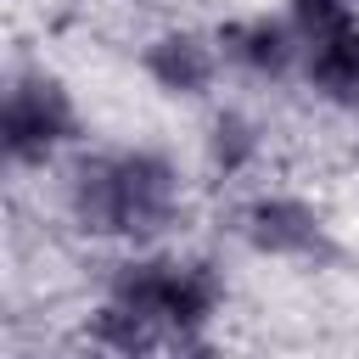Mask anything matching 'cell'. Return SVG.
Segmentation results:
<instances>
[{
  "label": "cell",
  "mask_w": 359,
  "mask_h": 359,
  "mask_svg": "<svg viewBox=\"0 0 359 359\" xmlns=\"http://www.w3.org/2000/svg\"><path fill=\"white\" fill-rule=\"evenodd\" d=\"M219 67H224L219 39L213 34H196V28H163L140 50V73L163 95H174V101H202L219 84Z\"/></svg>",
  "instance_id": "5"
},
{
  "label": "cell",
  "mask_w": 359,
  "mask_h": 359,
  "mask_svg": "<svg viewBox=\"0 0 359 359\" xmlns=\"http://www.w3.org/2000/svg\"><path fill=\"white\" fill-rule=\"evenodd\" d=\"M241 241L258 258H286V264H314L331 252V224L309 196L292 191H264L241 208Z\"/></svg>",
  "instance_id": "4"
},
{
  "label": "cell",
  "mask_w": 359,
  "mask_h": 359,
  "mask_svg": "<svg viewBox=\"0 0 359 359\" xmlns=\"http://www.w3.org/2000/svg\"><path fill=\"white\" fill-rule=\"evenodd\" d=\"M185 202L180 163L157 146H123V151H79L62 180V208L73 230L95 241H157L174 230Z\"/></svg>",
  "instance_id": "1"
},
{
  "label": "cell",
  "mask_w": 359,
  "mask_h": 359,
  "mask_svg": "<svg viewBox=\"0 0 359 359\" xmlns=\"http://www.w3.org/2000/svg\"><path fill=\"white\" fill-rule=\"evenodd\" d=\"M303 79L320 101L359 118V17H348L320 39H303Z\"/></svg>",
  "instance_id": "7"
},
{
  "label": "cell",
  "mask_w": 359,
  "mask_h": 359,
  "mask_svg": "<svg viewBox=\"0 0 359 359\" xmlns=\"http://www.w3.org/2000/svg\"><path fill=\"white\" fill-rule=\"evenodd\" d=\"M84 337H90V348H107V353H157V348H168L163 325L151 314L118 303V297H107L101 309H90Z\"/></svg>",
  "instance_id": "9"
},
{
  "label": "cell",
  "mask_w": 359,
  "mask_h": 359,
  "mask_svg": "<svg viewBox=\"0 0 359 359\" xmlns=\"http://www.w3.org/2000/svg\"><path fill=\"white\" fill-rule=\"evenodd\" d=\"M213 39H219V50H224V62L236 73L264 79V84H275V79L303 67V39H297L292 17H269V11L230 17V22L213 28Z\"/></svg>",
  "instance_id": "6"
},
{
  "label": "cell",
  "mask_w": 359,
  "mask_h": 359,
  "mask_svg": "<svg viewBox=\"0 0 359 359\" xmlns=\"http://www.w3.org/2000/svg\"><path fill=\"white\" fill-rule=\"evenodd\" d=\"M107 297L151 314L168 337V348H202V331L224 309V275L208 258H174V252H135L107 269Z\"/></svg>",
  "instance_id": "2"
},
{
  "label": "cell",
  "mask_w": 359,
  "mask_h": 359,
  "mask_svg": "<svg viewBox=\"0 0 359 359\" xmlns=\"http://www.w3.org/2000/svg\"><path fill=\"white\" fill-rule=\"evenodd\" d=\"M84 118L73 90L50 67H22L0 101V151L11 168H50L67 146H79Z\"/></svg>",
  "instance_id": "3"
},
{
  "label": "cell",
  "mask_w": 359,
  "mask_h": 359,
  "mask_svg": "<svg viewBox=\"0 0 359 359\" xmlns=\"http://www.w3.org/2000/svg\"><path fill=\"white\" fill-rule=\"evenodd\" d=\"M286 17L297 28V39H320L331 28H342L348 17H359L353 0H286Z\"/></svg>",
  "instance_id": "10"
},
{
  "label": "cell",
  "mask_w": 359,
  "mask_h": 359,
  "mask_svg": "<svg viewBox=\"0 0 359 359\" xmlns=\"http://www.w3.org/2000/svg\"><path fill=\"white\" fill-rule=\"evenodd\" d=\"M202 157H208V168H213L219 180H241V174H252L258 157H264V123H258L252 112H241V107H219V112L208 118Z\"/></svg>",
  "instance_id": "8"
}]
</instances>
